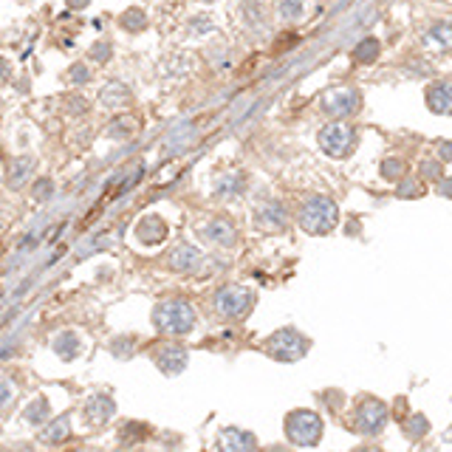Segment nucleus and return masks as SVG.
<instances>
[{
  "mask_svg": "<svg viewBox=\"0 0 452 452\" xmlns=\"http://www.w3.org/2000/svg\"><path fill=\"white\" fill-rule=\"evenodd\" d=\"M153 325L158 328L161 334H170V337H184L195 328V311L187 300L170 297V300H161L153 311Z\"/></svg>",
  "mask_w": 452,
  "mask_h": 452,
  "instance_id": "1",
  "label": "nucleus"
},
{
  "mask_svg": "<svg viewBox=\"0 0 452 452\" xmlns=\"http://www.w3.org/2000/svg\"><path fill=\"white\" fill-rule=\"evenodd\" d=\"M300 226L308 232V235H328L337 224H340V210L331 198L325 195H314L308 198L303 207H300V215H297Z\"/></svg>",
  "mask_w": 452,
  "mask_h": 452,
  "instance_id": "2",
  "label": "nucleus"
},
{
  "mask_svg": "<svg viewBox=\"0 0 452 452\" xmlns=\"http://www.w3.org/2000/svg\"><path fill=\"white\" fill-rule=\"evenodd\" d=\"M285 435L294 446H314L322 435V419L311 410H294L285 419Z\"/></svg>",
  "mask_w": 452,
  "mask_h": 452,
  "instance_id": "3",
  "label": "nucleus"
},
{
  "mask_svg": "<svg viewBox=\"0 0 452 452\" xmlns=\"http://www.w3.org/2000/svg\"><path fill=\"white\" fill-rule=\"evenodd\" d=\"M305 351H308V340L300 331H294V328H283V331H277L266 340V353L280 362H294V359L305 356Z\"/></svg>",
  "mask_w": 452,
  "mask_h": 452,
  "instance_id": "4",
  "label": "nucleus"
},
{
  "mask_svg": "<svg viewBox=\"0 0 452 452\" xmlns=\"http://www.w3.org/2000/svg\"><path fill=\"white\" fill-rule=\"evenodd\" d=\"M252 303H255L252 292L243 289V285H224V289H218L215 297H212L215 311H218L221 317H226V319H240V317H246V314H249V308H252Z\"/></svg>",
  "mask_w": 452,
  "mask_h": 452,
  "instance_id": "5",
  "label": "nucleus"
},
{
  "mask_svg": "<svg viewBox=\"0 0 452 452\" xmlns=\"http://www.w3.org/2000/svg\"><path fill=\"white\" fill-rule=\"evenodd\" d=\"M356 430L359 433H365V435H376V433H382L385 430V424H387V407H385V401H379V399H374V396H365L362 401H359V407H356Z\"/></svg>",
  "mask_w": 452,
  "mask_h": 452,
  "instance_id": "6",
  "label": "nucleus"
},
{
  "mask_svg": "<svg viewBox=\"0 0 452 452\" xmlns=\"http://www.w3.org/2000/svg\"><path fill=\"white\" fill-rule=\"evenodd\" d=\"M319 147L334 156V158H342L351 153L353 147V131L348 125H342V122H331V125H325L319 131Z\"/></svg>",
  "mask_w": 452,
  "mask_h": 452,
  "instance_id": "7",
  "label": "nucleus"
},
{
  "mask_svg": "<svg viewBox=\"0 0 452 452\" xmlns=\"http://www.w3.org/2000/svg\"><path fill=\"white\" fill-rule=\"evenodd\" d=\"M153 359L158 365V371H164L167 376H176L187 367V351L176 342H161L153 348Z\"/></svg>",
  "mask_w": 452,
  "mask_h": 452,
  "instance_id": "8",
  "label": "nucleus"
},
{
  "mask_svg": "<svg viewBox=\"0 0 452 452\" xmlns=\"http://www.w3.org/2000/svg\"><path fill=\"white\" fill-rule=\"evenodd\" d=\"M356 108H359V94H356V91H348V88L331 91V94L322 97V110H325L328 116H334V119H345V116H351Z\"/></svg>",
  "mask_w": 452,
  "mask_h": 452,
  "instance_id": "9",
  "label": "nucleus"
},
{
  "mask_svg": "<svg viewBox=\"0 0 452 452\" xmlns=\"http://www.w3.org/2000/svg\"><path fill=\"white\" fill-rule=\"evenodd\" d=\"M82 413H85V424L88 427H102L110 421V416L116 413V401L105 393H97L85 401V407H82Z\"/></svg>",
  "mask_w": 452,
  "mask_h": 452,
  "instance_id": "10",
  "label": "nucleus"
},
{
  "mask_svg": "<svg viewBox=\"0 0 452 452\" xmlns=\"http://www.w3.org/2000/svg\"><path fill=\"white\" fill-rule=\"evenodd\" d=\"M218 441H221L218 444L221 452H255L258 449V441H255L252 433H243V430H235V427L224 430Z\"/></svg>",
  "mask_w": 452,
  "mask_h": 452,
  "instance_id": "11",
  "label": "nucleus"
},
{
  "mask_svg": "<svg viewBox=\"0 0 452 452\" xmlns=\"http://www.w3.org/2000/svg\"><path fill=\"white\" fill-rule=\"evenodd\" d=\"M427 108L433 113H452V79L433 82L427 88Z\"/></svg>",
  "mask_w": 452,
  "mask_h": 452,
  "instance_id": "12",
  "label": "nucleus"
},
{
  "mask_svg": "<svg viewBox=\"0 0 452 452\" xmlns=\"http://www.w3.org/2000/svg\"><path fill=\"white\" fill-rule=\"evenodd\" d=\"M201 235L212 243H218V246H232L237 240V232L226 218H212L207 226H201Z\"/></svg>",
  "mask_w": 452,
  "mask_h": 452,
  "instance_id": "13",
  "label": "nucleus"
},
{
  "mask_svg": "<svg viewBox=\"0 0 452 452\" xmlns=\"http://www.w3.org/2000/svg\"><path fill=\"white\" fill-rule=\"evenodd\" d=\"M285 218L289 215H285L283 203H277V201H269L258 210V226L266 229V232H280L285 226Z\"/></svg>",
  "mask_w": 452,
  "mask_h": 452,
  "instance_id": "14",
  "label": "nucleus"
},
{
  "mask_svg": "<svg viewBox=\"0 0 452 452\" xmlns=\"http://www.w3.org/2000/svg\"><path fill=\"white\" fill-rule=\"evenodd\" d=\"M136 237H139L142 243H147V246L161 243L164 237H167V224H164L158 215H147V218L139 221V226H136Z\"/></svg>",
  "mask_w": 452,
  "mask_h": 452,
  "instance_id": "15",
  "label": "nucleus"
},
{
  "mask_svg": "<svg viewBox=\"0 0 452 452\" xmlns=\"http://www.w3.org/2000/svg\"><path fill=\"white\" fill-rule=\"evenodd\" d=\"M170 266L176 269V271H195L198 266H201V252L195 249V246H190V243H181V246H176V249L170 252Z\"/></svg>",
  "mask_w": 452,
  "mask_h": 452,
  "instance_id": "16",
  "label": "nucleus"
},
{
  "mask_svg": "<svg viewBox=\"0 0 452 452\" xmlns=\"http://www.w3.org/2000/svg\"><path fill=\"white\" fill-rule=\"evenodd\" d=\"M424 43H427L430 49L449 51V49H452V23H449V20L433 23V26H430V31L424 34Z\"/></svg>",
  "mask_w": 452,
  "mask_h": 452,
  "instance_id": "17",
  "label": "nucleus"
},
{
  "mask_svg": "<svg viewBox=\"0 0 452 452\" xmlns=\"http://www.w3.org/2000/svg\"><path fill=\"white\" fill-rule=\"evenodd\" d=\"M68 435H71V419H68V416H60V419H54L43 433H40V441L57 446V444H62Z\"/></svg>",
  "mask_w": 452,
  "mask_h": 452,
  "instance_id": "18",
  "label": "nucleus"
},
{
  "mask_svg": "<svg viewBox=\"0 0 452 452\" xmlns=\"http://www.w3.org/2000/svg\"><path fill=\"white\" fill-rule=\"evenodd\" d=\"M54 351L60 353V359H74L79 353V337L74 331H62L57 340H54Z\"/></svg>",
  "mask_w": 452,
  "mask_h": 452,
  "instance_id": "19",
  "label": "nucleus"
},
{
  "mask_svg": "<svg viewBox=\"0 0 452 452\" xmlns=\"http://www.w3.org/2000/svg\"><path fill=\"white\" fill-rule=\"evenodd\" d=\"M131 102V91L122 85V82H116V85H108L102 91V105L108 108H122V105H128Z\"/></svg>",
  "mask_w": 452,
  "mask_h": 452,
  "instance_id": "20",
  "label": "nucleus"
},
{
  "mask_svg": "<svg viewBox=\"0 0 452 452\" xmlns=\"http://www.w3.org/2000/svg\"><path fill=\"white\" fill-rule=\"evenodd\" d=\"M379 51H382V43L376 37H367V40H362V43L356 46V60L359 62H376V57H379Z\"/></svg>",
  "mask_w": 452,
  "mask_h": 452,
  "instance_id": "21",
  "label": "nucleus"
},
{
  "mask_svg": "<svg viewBox=\"0 0 452 452\" xmlns=\"http://www.w3.org/2000/svg\"><path fill=\"white\" fill-rule=\"evenodd\" d=\"M31 167H34V164H31V158H20V161H15L12 164V167H9V187H20L26 178H28V173H31Z\"/></svg>",
  "mask_w": 452,
  "mask_h": 452,
  "instance_id": "22",
  "label": "nucleus"
},
{
  "mask_svg": "<svg viewBox=\"0 0 452 452\" xmlns=\"http://www.w3.org/2000/svg\"><path fill=\"white\" fill-rule=\"evenodd\" d=\"M26 421L28 424H43L46 419H49V401L46 399H34L28 407H26Z\"/></svg>",
  "mask_w": 452,
  "mask_h": 452,
  "instance_id": "23",
  "label": "nucleus"
},
{
  "mask_svg": "<svg viewBox=\"0 0 452 452\" xmlns=\"http://www.w3.org/2000/svg\"><path fill=\"white\" fill-rule=\"evenodd\" d=\"M430 430V421L424 419V416H413V419H404V433L410 435V438H421L424 433Z\"/></svg>",
  "mask_w": 452,
  "mask_h": 452,
  "instance_id": "24",
  "label": "nucleus"
},
{
  "mask_svg": "<svg viewBox=\"0 0 452 452\" xmlns=\"http://www.w3.org/2000/svg\"><path fill=\"white\" fill-rule=\"evenodd\" d=\"M144 23H147V17L139 9H131L122 15V28H128V31H139V28H144Z\"/></svg>",
  "mask_w": 452,
  "mask_h": 452,
  "instance_id": "25",
  "label": "nucleus"
},
{
  "mask_svg": "<svg viewBox=\"0 0 452 452\" xmlns=\"http://www.w3.org/2000/svg\"><path fill=\"white\" fill-rule=\"evenodd\" d=\"M303 15V0H280V17L283 20H297Z\"/></svg>",
  "mask_w": 452,
  "mask_h": 452,
  "instance_id": "26",
  "label": "nucleus"
},
{
  "mask_svg": "<svg viewBox=\"0 0 452 452\" xmlns=\"http://www.w3.org/2000/svg\"><path fill=\"white\" fill-rule=\"evenodd\" d=\"M133 128H136V122H133L131 116H122V119H119V125H116V128H110V136L122 139V136H128Z\"/></svg>",
  "mask_w": 452,
  "mask_h": 452,
  "instance_id": "27",
  "label": "nucleus"
},
{
  "mask_svg": "<svg viewBox=\"0 0 452 452\" xmlns=\"http://www.w3.org/2000/svg\"><path fill=\"white\" fill-rule=\"evenodd\" d=\"M382 173H385V178H390V181H396L401 173H404V161H399V158H390L385 167H382Z\"/></svg>",
  "mask_w": 452,
  "mask_h": 452,
  "instance_id": "28",
  "label": "nucleus"
},
{
  "mask_svg": "<svg viewBox=\"0 0 452 452\" xmlns=\"http://www.w3.org/2000/svg\"><path fill=\"white\" fill-rule=\"evenodd\" d=\"M68 79H71V82H76V85H79V82H85V79H88V68L82 65V62L71 65V71H68Z\"/></svg>",
  "mask_w": 452,
  "mask_h": 452,
  "instance_id": "29",
  "label": "nucleus"
},
{
  "mask_svg": "<svg viewBox=\"0 0 452 452\" xmlns=\"http://www.w3.org/2000/svg\"><path fill=\"white\" fill-rule=\"evenodd\" d=\"M108 51H110V46H108V43H99V46H94V60L105 62V60H108Z\"/></svg>",
  "mask_w": 452,
  "mask_h": 452,
  "instance_id": "30",
  "label": "nucleus"
},
{
  "mask_svg": "<svg viewBox=\"0 0 452 452\" xmlns=\"http://www.w3.org/2000/svg\"><path fill=\"white\" fill-rule=\"evenodd\" d=\"M421 170H424V176H430V178H438V173H441L435 161H433V167H430V161H424V167H421Z\"/></svg>",
  "mask_w": 452,
  "mask_h": 452,
  "instance_id": "31",
  "label": "nucleus"
},
{
  "mask_svg": "<svg viewBox=\"0 0 452 452\" xmlns=\"http://www.w3.org/2000/svg\"><path fill=\"white\" fill-rule=\"evenodd\" d=\"M441 153H444V158H449L452 156V144H441Z\"/></svg>",
  "mask_w": 452,
  "mask_h": 452,
  "instance_id": "32",
  "label": "nucleus"
},
{
  "mask_svg": "<svg viewBox=\"0 0 452 452\" xmlns=\"http://www.w3.org/2000/svg\"><path fill=\"white\" fill-rule=\"evenodd\" d=\"M356 452H379L376 446H362V449H356Z\"/></svg>",
  "mask_w": 452,
  "mask_h": 452,
  "instance_id": "33",
  "label": "nucleus"
},
{
  "mask_svg": "<svg viewBox=\"0 0 452 452\" xmlns=\"http://www.w3.org/2000/svg\"><path fill=\"white\" fill-rule=\"evenodd\" d=\"M269 452H292V449H285V446H274V449H269Z\"/></svg>",
  "mask_w": 452,
  "mask_h": 452,
  "instance_id": "34",
  "label": "nucleus"
},
{
  "mask_svg": "<svg viewBox=\"0 0 452 452\" xmlns=\"http://www.w3.org/2000/svg\"><path fill=\"white\" fill-rule=\"evenodd\" d=\"M71 3H85V0H71Z\"/></svg>",
  "mask_w": 452,
  "mask_h": 452,
  "instance_id": "35",
  "label": "nucleus"
}]
</instances>
